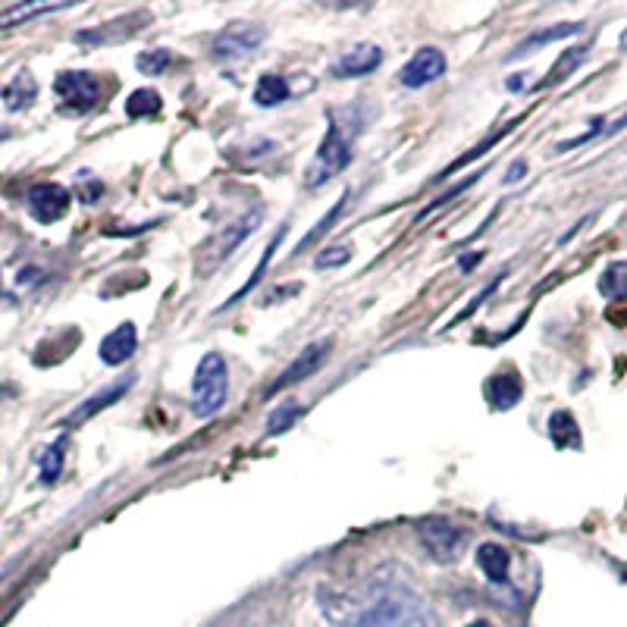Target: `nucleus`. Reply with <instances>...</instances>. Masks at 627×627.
<instances>
[{
	"label": "nucleus",
	"mask_w": 627,
	"mask_h": 627,
	"mask_svg": "<svg viewBox=\"0 0 627 627\" xmlns=\"http://www.w3.org/2000/svg\"><path fill=\"white\" fill-rule=\"evenodd\" d=\"M361 123L364 120H361L358 104L330 116L327 138L320 142L311 167L305 170V189H320V185H327L330 179H336L348 164H352V157H355L352 148H355V138L361 132Z\"/></svg>",
	"instance_id": "obj_2"
},
{
	"label": "nucleus",
	"mask_w": 627,
	"mask_h": 627,
	"mask_svg": "<svg viewBox=\"0 0 627 627\" xmlns=\"http://www.w3.org/2000/svg\"><path fill=\"white\" fill-rule=\"evenodd\" d=\"M468 627H490V621H471Z\"/></svg>",
	"instance_id": "obj_33"
},
{
	"label": "nucleus",
	"mask_w": 627,
	"mask_h": 627,
	"mask_svg": "<svg viewBox=\"0 0 627 627\" xmlns=\"http://www.w3.org/2000/svg\"><path fill=\"white\" fill-rule=\"evenodd\" d=\"M580 29V22H562V26H555V29H546V32H533L530 38H524L518 48H515V54H508V60H515V57H524V54H533L537 48H543V44H552V41H559V38H571V35H577Z\"/></svg>",
	"instance_id": "obj_18"
},
{
	"label": "nucleus",
	"mask_w": 627,
	"mask_h": 627,
	"mask_svg": "<svg viewBox=\"0 0 627 627\" xmlns=\"http://www.w3.org/2000/svg\"><path fill=\"white\" fill-rule=\"evenodd\" d=\"M380 63H383V51L377 48V44H358V48L345 51L333 63V76L336 79H361V76L374 73Z\"/></svg>",
	"instance_id": "obj_13"
},
{
	"label": "nucleus",
	"mask_w": 627,
	"mask_h": 627,
	"mask_svg": "<svg viewBox=\"0 0 627 627\" xmlns=\"http://www.w3.org/2000/svg\"><path fill=\"white\" fill-rule=\"evenodd\" d=\"M348 261H352V245H330L314 258V267L317 270H333V267H342Z\"/></svg>",
	"instance_id": "obj_30"
},
{
	"label": "nucleus",
	"mask_w": 627,
	"mask_h": 627,
	"mask_svg": "<svg viewBox=\"0 0 627 627\" xmlns=\"http://www.w3.org/2000/svg\"><path fill=\"white\" fill-rule=\"evenodd\" d=\"M283 101H289V82L276 73L261 76L258 88H254V104L258 107H280Z\"/></svg>",
	"instance_id": "obj_19"
},
{
	"label": "nucleus",
	"mask_w": 627,
	"mask_h": 627,
	"mask_svg": "<svg viewBox=\"0 0 627 627\" xmlns=\"http://www.w3.org/2000/svg\"><path fill=\"white\" fill-rule=\"evenodd\" d=\"M54 91L57 98L63 101V110L69 113H85L98 104L101 98V85L91 73H76V69H69V73H60L54 79Z\"/></svg>",
	"instance_id": "obj_6"
},
{
	"label": "nucleus",
	"mask_w": 627,
	"mask_h": 627,
	"mask_svg": "<svg viewBox=\"0 0 627 627\" xmlns=\"http://www.w3.org/2000/svg\"><path fill=\"white\" fill-rule=\"evenodd\" d=\"M330 348H333V342L330 339H320V342H311L308 348H301L298 352V358L283 370L280 377H276L273 383H270V389H267V396H276V392H283V389H289V386H295V383H301V380H308V377H314L317 370L327 364V358H330Z\"/></svg>",
	"instance_id": "obj_7"
},
{
	"label": "nucleus",
	"mask_w": 627,
	"mask_h": 627,
	"mask_svg": "<svg viewBox=\"0 0 627 627\" xmlns=\"http://www.w3.org/2000/svg\"><path fill=\"white\" fill-rule=\"evenodd\" d=\"M599 292L606 295L609 301H621L627 298V261H615L602 270L599 276Z\"/></svg>",
	"instance_id": "obj_21"
},
{
	"label": "nucleus",
	"mask_w": 627,
	"mask_h": 627,
	"mask_svg": "<svg viewBox=\"0 0 627 627\" xmlns=\"http://www.w3.org/2000/svg\"><path fill=\"white\" fill-rule=\"evenodd\" d=\"M317 606L336 627H439L430 602L402 577L374 574L361 590L317 587Z\"/></svg>",
	"instance_id": "obj_1"
},
{
	"label": "nucleus",
	"mask_w": 627,
	"mask_h": 627,
	"mask_svg": "<svg viewBox=\"0 0 627 627\" xmlns=\"http://www.w3.org/2000/svg\"><path fill=\"white\" fill-rule=\"evenodd\" d=\"M148 19H151L148 13H129V16H120L113 22H104V26L91 29V32H79L76 41L79 44H91V48H101V44H113V41H126L135 32H142Z\"/></svg>",
	"instance_id": "obj_12"
},
{
	"label": "nucleus",
	"mask_w": 627,
	"mask_h": 627,
	"mask_svg": "<svg viewBox=\"0 0 627 627\" xmlns=\"http://www.w3.org/2000/svg\"><path fill=\"white\" fill-rule=\"evenodd\" d=\"M264 38H267V32L261 26H254V22H232V26H226L214 38L211 54H214V60H236V57L258 51Z\"/></svg>",
	"instance_id": "obj_8"
},
{
	"label": "nucleus",
	"mask_w": 627,
	"mask_h": 627,
	"mask_svg": "<svg viewBox=\"0 0 627 627\" xmlns=\"http://www.w3.org/2000/svg\"><path fill=\"white\" fill-rule=\"evenodd\" d=\"M521 377L518 374H496L490 383H486V396H490L493 408H512L521 399Z\"/></svg>",
	"instance_id": "obj_16"
},
{
	"label": "nucleus",
	"mask_w": 627,
	"mask_h": 627,
	"mask_svg": "<svg viewBox=\"0 0 627 627\" xmlns=\"http://www.w3.org/2000/svg\"><path fill=\"white\" fill-rule=\"evenodd\" d=\"M549 436H552V443L559 446V449H574V446H580V433H577L574 414H571V411H555V414L549 417Z\"/></svg>",
	"instance_id": "obj_20"
},
{
	"label": "nucleus",
	"mask_w": 627,
	"mask_h": 627,
	"mask_svg": "<svg viewBox=\"0 0 627 627\" xmlns=\"http://www.w3.org/2000/svg\"><path fill=\"white\" fill-rule=\"evenodd\" d=\"M138 352V330H135V323H120L113 333L104 336L101 342V361L110 364V367H120L126 364L132 355Z\"/></svg>",
	"instance_id": "obj_14"
},
{
	"label": "nucleus",
	"mask_w": 627,
	"mask_h": 627,
	"mask_svg": "<svg viewBox=\"0 0 627 627\" xmlns=\"http://www.w3.org/2000/svg\"><path fill=\"white\" fill-rule=\"evenodd\" d=\"M135 383V374H126L123 380H116V383H110V386H104L101 392H95V396L91 399H85L73 414L69 417H63V430H73V427H79V424H85L88 417H95V414H101L104 408H110L113 402H120L126 392H129V386Z\"/></svg>",
	"instance_id": "obj_10"
},
{
	"label": "nucleus",
	"mask_w": 627,
	"mask_h": 627,
	"mask_svg": "<svg viewBox=\"0 0 627 627\" xmlns=\"http://www.w3.org/2000/svg\"><path fill=\"white\" fill-rule=\"evenodd\" d=\"M283 236H286V226H280V229H276V236H273V242H270V245H267V251L261 254V261H258V267H254V270H251V276H248V283H245V286H242V289H239L236 295H229V301H226V305H220V308H217L220 314H223V311H229L232 305H239V301H242V295H248V292H251L254 286H258V283L264 280V270L270 267V261H273V251H276V248H280Z\"/></svg>",
	"instance_id": "obj_17"
},
{
	"label": "nucleus",
	"mask_w": 627,
	"mask_h": 627,
	"mask_svg": "<svg viewBox=\"0 0 627 627\" xmlns=\"http://www.w3.org/2000/svg\"><path fill=\"white\" fill-rule=\"evenodd\" d=\"M29 211L38 223H57L69 211V192L57 182H41L29 192Z\"/></svg>",
	"instance_id": "obj_11"
},
{
	"label": "nucleus",
	"mask_w": 627,
	"mask_h": 627,
	"mask_svg": "<svg viewBox=\"0 0 627 627\" xmlns=\"http://www.w3.org/2000/svg\"><path fill=\"white\" fill-rule=\"evenodd\" d=\"M63 449H66V439H60V443L41 449L38 455V468H41V483H57L60 471H63Z\"/></svg>",
	"instance_id": "obj_26"
},
{
	"label": "nucleus",
	"mask_w": 627,
	"mask_h": 627,
	"mask_svg": "<svg viewBox=\"0 0 627 627\" xmlns=\"http://www.w3.org/2000/svg\"><path fill=\"white\" fill-rule=\"evenodd\" d=\"M57 10H63V4H19V7H10L0 13V29H13V26H22L26 19L57 13Z\"/></svg>",
	"instance_id": "obj_23"
},
{
	"label": "nucleus",
	"mask_w": 627,
	"mask_h": 627,
	"mask_svg": "<svg viewBox=\"0 0 627 627\" xmlns=\"http://www.w3.org/2000/svg\"><path fill=\"white\" fill-rule=\"evenodd\" d=\"M35 91H38L35 79H32L29 73H19V76L4 88V104H7L10 110H26V107L35 101Z\"/></svg>",
	"instance_id": "obj_22"
},
{
	"label": "nucleus",
	"mask_w": 627,
	"mask_h": 627,
	"mask_svg": "<svg viewBox=\"0 0 627 627\" xmlns=\"http://www.w3.org/2000/svg\"><path fill=\"white\" fill-rule=\"evenodd\" d=\"M305 414V408H301L295 399L292 402H283V405H276L270 414H267V436H280L286 433L292 424H298V417Z\"/></svg>",
	"instance_id": "obj_25"
},
{
	"label": "nucleus",
	"mask_w": 627,
	"mask_h": 627,
	"mask_svg": "<svg viewBox=\"0 0 627 627\" xmlns=\"http://www.w3.org/2000/svg\"><path fill=\"white\" fill-rule=\"evenodd\" d=\"M417 533H421L424 549L436 562H455L461 555V546L468 543V533L446 518H424L417 524Z\"/></svg>",
	"instance_id": "obj_5"
},
{
	"label": "nucleus",
	"mask_w": 627,
	"mask_h": 627,
	"mask_svg": "<svg viewBox=\"0 0 627 627\" xmlns=\"http://www.w3.org/2000/svg\"><path fill=\"white\" fill-rule=\"evenodd\" d=\"M264 220V211L261 207H251L248 214H242L239 220H232L229 226H223L217 236L204 245V254H201V270H211L214 264H223L232 251H236L248 236H254V229L261 226Z\"/></svg>",
	"instance_id": "obj_4"
},
{
	"label": "nucleus",
	"mask_w": 627,
	"mask_h": 627,
	"mask_svg": "<svg viewBox=\"0 0 627 627\" xmlns=\"http://www.w3.org/2000/svg\"><path fill=\"white\" fill-rule=\"evenodd\" d=\"M345 207H348V192L342 195V201H339V204L333 207V211H330L327 217H323V220H320V223H317V226H314V229L308 232V236H305V239H301V242H298V245L292 248V258H298V254H301V251H305L308 245H314V242H317L320 236H327V232L333 229V223H336V220L342 217V211H345Z\"/></svg>",
	"instance_id": "obj_27"
},
{
	"label": "nucleus",
	"mask_w": 627,
	"mask_h": 627,
	"mask_svg": "<svg viewBox=\"0 0 627 627\" xmlns=\"http://www.w3.org/2000/svg\"><path fill=\"white\" fill-rule=\"evenodd\" d=\"M587 51L590 48H584V44H580V48H571V51H565L562 57H559V63H555L552 69H549V79H543L540 82V88H546V85H559V82H565L574 69L587 60Z\"/></svg>",
	"instance_id": "obj_24"
},
{
	"label": "nucleus",
	"mask_w": 627,
	"mask_h": 627,
	"mask_svg": "<svg viewBox=\"0 0 627 627\" xmlns=\"http://www.w3.org/2000/svg\"><path fill=\"white\" fill-rule=\"evenodd\" d=\"M477 179H480V176L474 173V176H468V179H461L458 185H452V189H449V192H443V195H439V198H436V201H433V204L427 207V211H424L421 217H427L430 211H436V207H443V204H449V201H452L455 195H461V192H464V189H468V185H474Z\"/></svg>",
	"instance_id": "obj_31"
},
{
	"label": "nucleus",
	"mask_w": 627,
	"mask_h": 627,
	"mask_svg": "<svg viewBox=\"0 0 627 627\" xmlns=\"http://www.w3.org/2000/svg\"><path fill=\"white\" fill-rule=\"evenodd\" d=\"M477 565L486 574V580L496 587H508V571H512V552L499 543H483L477 549Z\"/></svg>",
	"instance_id": "obj_15"
},
{
	"label": "nucleus",
	"mask_w": 627,
	"mask_h": 627,
	"mask_svg": "<svg viewBox=\"0 0 627 627\" xmlns=\"http://www.w3.org/2000/svg\"><path fill=\"white\" fill-rule=\"evenodd\" d=\"M229 399V370L226 358L220 352H207L192 377V414L211 417L217 414Z\"/></svg>",
	"instance_id": "obj_3"
},
{
	"label": "nucleus",
	"mask_w": 627,
	"mask_h": 627,
	"mask_svg": "<svg viewBox=\"0 0 627 627\" xmlns=\"http://www.w3.org/2000/svg\"><path fill=\"white\" fill-rule=\"evenodd\" d=\"M160 107V95L154 88H138V91H132V98L126 101V113L132 116V120H138V116H151V113H157Z\"/></svg>",
	"instance_id": "obj_28"
},
{
	"label": "nucleus",
	"mask_w": 627,
	"mask_h": 627,
	"mask_svg": "<svg viewBox=\"0 0 627 627\" xmlns=\"http://www.w3.org/2000/svg\"><path fill=\"white\" fill-rule=\"evenodd\" d=\"M170 63H173V54L164 48H151V51H142L135 57V66L142 69L145 76H160Z\"/></svg>",
	"instance_id": "obj_29"
},
{
	"label": "nucleus",
	"mask_w": 627,
	"mask_h": 627,
	"mask_svg": "<svg viewBox=\"0 0 627 627\" xmlns=\"http://www.w3.org/2000/svg\"><path fill=\"white\" fill-rule=\"evenodd\" d=\"M446 54L439 48H421L402 69H399V82L405 88H427L439 76H446Z\"/></svg>",
	"instance_id": "obj_9"
},
{
	"label": "nucleus",
	"mask_w": 627,
	"mask_h": 627,
	"mask_svg": "<svg viewBox=\"0 0 627 627\" xmlns=\"http://www.w3.org/2000/svg\"><path fill=\"white\" fill-rule=\"evenodd\" d=\"M524 173H527V164H524V160H518V164H512V170H508L505 182H508V185H512V182L524 179Z\"/></svg>",
	"instance_id": "obj_32"
}]
</instances>
